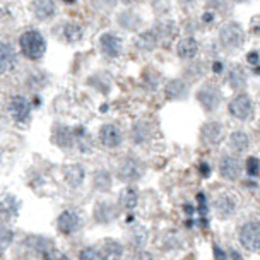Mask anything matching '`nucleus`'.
<instances>
[{
    "mask_svg": "<svg viewBox=\"0 0 260 260\" xmlns=\"http://www.w3.org/2000/svg\"><path fill=\"white\" fill-rule=\"evenodd\" d=\"M258 170H260L258 157L257 156L248 157V161H247V171H248V175L250 176H257L258 175Z\"/></svg>",
    "mask_w": 260,
    "mask_h": 260,
    "instance_id": "33",
    "label": "nucleus"
},
{
    "mask_svg": "<svg viewBox=\"0 0 260 260\" xmlns=\"http://www.w3.org/2000/svg\"><path fill=\"white\" fill-rule=\"evenodd\" d=\"M53 139H55V142H57L58 146L69 147V146H72V144H74V130L72 128L60 127V128L55 130Z\"/></svg>",
    "mask_w": 260,
    "mask_h": 260,
    "instance_id": "28",
    "label": "nucleus"
},
{
    "mask_svg": "<svg viewBox=\"0 0 260 260\" xmlns=\"http://www.w3.org/2000/svg\"><path fill=\"white\" fill-rule=\"evenodd\" d=\"M144 170H146V166H144L142 161H139L137 157H134V156H127L118 168V178L122 180L123 183L139 182L144 175Z\"/></svg>",
    "mask_w": 260,
    "mask_h": 260,
    "instance_id": "3",
    "label": "nucleus"
},
{
    "mask_svg": "<svg viewBox=\"0 0 260 260\" xmlns=\"http://www.w3.org/2000/svg\"><path fill=\"white\" fill-rule=\"evenodd\" d=\"M100 50L106 57L117 58L122 53V40L117 35H113V32H105L100 38Z\"/></svg>",
    "mask_w": 260,
    "mask_h": 260,
    "instance_id": "12",
    "label": "nucleus"
},
{
    "mask_svg": "<svg viewBox=\"0 0 260 260\" xmlns=\"http://www.w3.org/2000/svg\"><path fill=\"white\" fill-rule=\"evenodd\" d=\"M31 11L40 21H48L55 16V2L53 0H32Z\"/></svg>",
    "mask_w": 260,
    "mask_h": 260,
    "instance_id": "14",
    "label": "nucleus"
},
{
    "mask_svg": "<svg viewBox=\"0 0 260 260\" xmlns=\"http://www.w3.org/2000/svg\"><path fill=\"white\" fill-rule=\"evenodd\" d=\"M231 253H233V260H243V258H241L240 255L236 253V252H231Z\"/></svg>",
    "mask_w": 260,
    "mask_h": 260,
    "instance_id": "41",
    "label": "nucleus"
},
{
    "mask_svg": "<svg viewBox=\"0 0 260 260\" xmlns=\"http://www.w3.org/2000/svg\"><path fill=\"white\" fill-rule=\"evenodd\" d=\"M81 228V217L74 211H63L57 219V230L62 235H72Z\"/></svg>",
    "mask_w": 260,
    "mask_h": 260,
    "instance_id": "10",
    "label": "nucleus"
},
{
    "mask_svg": "<svg viewBox=\"0 0 260 260\" xmlns=\"http://www.w3.org/2000/svg\"><path fill=\"white\" fill-rule=\"evenodd\" d=\"M92 185H94L96 190H101V192H106L111 187V176L108 171L105 170H98L94 175H92Z\"/></svg>",
    "mask_w": 260,
    "mask_h": 260,
    "instance_id": "27",
    "label": "nucleus"
},
{
    "mask_svg": "<svg viewBox=\"0 0 260 260\" xmlns=\"http://www.w3.org/2000/svg\"><path fill=\"white\" fill-rule=\"evenodd\" d=\"M79 260H105V257L96 248H84L79 255Z\"/></svg>",
    "mask_w": 260,
    "mask_h": 260,
    "instance_id": "32",
    "label": "nucleus"
},
{
    "mask_svg": "<svg viewBox=\"0 0 260 260\" xmlns=\"http://www.w3.org/2000/svg\"><path fill=\"white\" fill-rule=\"evenodd\" d=\"M197 101L206 111H214L221 103V92L216 86L206 84L197 91Z\"/></svg>",
    "mask_w": 260,
    "mask_h": 260,
    "instance_id": "6",
    "label": "nucleus"
},
{
    "mask_svg": "<svg viewBox=\"0 0 260 260\" xmlns=\"http://www.w3.org/2000/svg\"><path fill=\"white\" fill-rule=\"evenodd\" d=\"M165 94L168 100H185L188 96V86L182 79H171L165 86Z\"/></svg>",
    "mask_w": 260,
    "mask_h": 260,
    "instance_id": "15",
    "label": "nucleus"
},
{
    "mask_svg": "<svg viewBox=\"0 0 260 260\" xmlns=\"http://www.w3.org/2000/svg\"><path fill=\"white\" fill-rule=\"evenodd\" d=\"M118 204H120V207L125 209V211H132V209H136L137 204H139L137 190L132 188V187H125L118 195Z\"/></svg>",
    "mask_w": 260,
    "mask_h": 260,
    "instance_id": "19",
    "label": "nucleus"
},
{
    "mask_svg": "<svg viewBox=\"0 0 260 260\" xmlns=\"http://www.w3.org/2000/svg\"><path fill=\"white\" fill-rule=\"evenodd\" d=\"M132 260H154V257H152V253H149L147 250H137V252L134 253Z\"/></svg>",
    "mask_w": 260,
    "mask_h": 260,
    "instance_id": "36",
    "label": "nucleus"
},
{
    "mask_svg": "<svg viewBox=\"0 0 260 260\" xmlns=\"http://www.w3.org/2000/svg\"><path fill=\"white\" fill-rule=\"evenodd\" d=\"M157 40H159V32H157V31L142 32V35L137 38V46H139V50H146V52H151V50L156 48Z\"/></svg>",
    "mask_w": 260,
    "mask_h": 260,
    "instance_id": "23",
    "label": "nucleus"
},
{
    "mask_svg": "<svg viewBox=\"0 0 260 260\" xmlns=\"http://www.w3.org/2000/svg\"><path fill=\"white\" fill-rule=\"evenodd\" d=\"M146 240H147V231L144 228H137L132 233V245L139 250H142V247L146 245Z\"/></svg>",
    "mask_w": 260,
    "mask_h": 260,
    "instance_id": "31",
    "label": "nucleus"
},
{
    "mask_svg": "<svg viewBox=\"0 0 260 260\" xmlns=\"http://www.w3.org/2000/svg\"><path fill=\"white\" fill-rule=\"evenodd\" d=\"M230 147L235 152H238V154L245 152L250 147V137L245 132H241V130H236V132L230 136Z\"/></svg>",
    "mask_w": 260,
    "mask_h": 260,
    "instance_id": "22",
    "label": "nucleus"
},
{
    "mask_svg": "<svg viewBox=\"0 0 260 260\" xmlns=\"http://www.w3.org/2000/svg\"><path fill=\"white\" fill-rule=\"evenodd\" d=\"M176 53H178V57L183 58V60L193 58L195 55L199 53V43H197V40H193V38H183V40H180L178 45H176Z\"/></svg>",
    "mask_w": 260,
    "mask_h": 260,
    "instance_id": "18",
    "label": "nucleus"
},
{
    "mask_svg": "<svg viewBox=\"0 0 260 260\" xmlns=\"http://www.w3.org/2000/svg\"><path fill=\"white\" fill-rule=\"evenodd\" d=\"M247 62H248L250 67H253L255 71H257V69H258V62H260V58H258V52H257V50H253V52H250V53H248Z\"/></svg>",
    "mask_w": 260,
    "mask_h": 260,
    "instance_id": "35",
    "label": "nucleus"
},
{
    "mask_svg": "<svg viewBox=\"0 0 260 260\" xmlns=\"http://www.w3.org/2000/svg\"><path fill=\"white\" fill-rule=\"evenodd\" d=\"M202 173H204V175H207V173H209V166H207V165H202Z\"/></svg>",
    "mask_w": 260,
    "mask_h": 260,
    "instance_id": "40",
    "label": "nucleus"
},
{
    "mask_svg": "<svg viewBox=\"0 0 260 260\" xmlns=\"http://www.w3.org/2000/svg\"><path fill=\"white\" fill-rule=\"evenodd\" d=\"M21 52L26 55L29 60H40L46 52V41L40 31L29 29L22 32L19 38Z\"/></svg>",
    "mask_w": 260,
    "mask_h": 260,
    "instance_id": "1",
    "label": "nucleus"
},
{
    "mask_svg": "<svg viewBox=\"0 0 260 260\" xmlns=\"http://www.w3.org/2000/svg\"><path fill=\"white\" fill-rule=\"evenodd\" d=\"M212 207L219 219H230L236 211V199L231 193H221L214 199Z\"/></svg>",
    "mask_w": 260,
    "mask_h": 260,
    "instance_id": "9",
    "label": "nucleus"
},
{
    "mask_svg": "<svg viewBox=\"0 0 260 260\" xmlns=\"http://www.w3.org/2000/svg\"><path fill=\"white\" fill-rule=\"evenodd\" d=\"M45 260H69V257L62 252H58V250L55 248H50V250H45Z\"/></svg>",
    "mask_w": 260,
    "mask_h": 260,
    "instance_id": "34",
    "label": "nucleus"
},
{
    "mask_svg": "<svg viewBox=\"0 0 260 260\" xmlns=\"http://www.w3.org/2000/svg\"><path fill=\"white\" fill-rule=\"evenodd\" d=\"M14 65H16V53H14L12 46L0 41V74L12 71Z\"/></svg>",
    "mask_w": 260,
    "mask_h": 260,
    "instance_id": "16",
    "label": "nucleus"
},
{
    "mask_svg": "<svg viewBox=\"0 0 260 260\" xmlns=\"http://www.w3.org/2000/svg\"><path fill=\"white\" fill-rule=\"evenodd\" d=\"M94 217L98 222H110L117 217V209L110 202H100L94 209Z\"/></svg>",
    "mask_w": 260,
    "mask_h": 260,
    "instance_id": "20",
    "label": "nucleus"
},
{
    "mask_svg": "<svg viewBox=\"0 0 260 260\" xmlns=\"http://www.w3.org/2000/svg\"><path fill=\"white\" fill-rule=\"evenodd\" d=\"M207 4L212 7H216V9H219L222 6H226V0H207Z\"/></svg>",
    "mask_w": 260,
    "mask_h": 260,
    "instance_id": "39",
    "label": "nucleus"
},
{
    "mask_svg": "<svg viewBox=\"0 0 260 260\" xmlns=\"http://www.w3.org/2000/svg\"><path fill=\"white\" fill-rule=\"evenodd\" d=\"M84 168H82L81 165H71L65 168V180L69 182L71 187H79L82 182H84Z\"/></svg>",
    "mask_w": 260,
    "mask_h": 260,
    "instance_id": "21",
    "label": "nucleus"
},
{
    "mask_svg": "<svg viewBox=\"0 0 260 260\" xmlns=\"http://www.w3.org/2000/svg\"><path fill=\"white\" fill-rule=\"evenodd\" d=\"M228 110H230V115L233 118L245 122L253 115V101L248 94H238L230 101Z\"/></svg>",
    "mask_w": 260,
    "mask_h": 260,
    "instance_id": "5",
    "label": "nucleus"
},
{
    "mask_svg": "<svg viewBox=\"0 0 260 260\" xmlns=\"http://www.w3.org/2000/svg\"><path fill=\"white\" fill-rule=\"evenodd\" d=\"M100 253L103 255L105 260H120L123 255V247H122V243H118L117 240L106 238L103 241V245H101Z\"/></svg>",
    "mask_w": 260,
    "mask_h": 260,
    "instance_id": "17",
    "label": "nucleus"
},
{
    "mask_svg": "<svg viewBox=\"0 0 260 260\" xmlns=\"http://www.w3.org/2000/svg\"><path fill=\"white\" fill-rule=\"evenodd\" d=\"M219 43L222 45V48L230 50H240L245 43V31L243 27L236 22H230V24H224L219 29Z\"/></svg>",
    "mask_w": 260,
    "mask_h": 260,
    "instance_id": "2",
    "label": "nucleus"
},
{
    "mask_svg": "<svg viewBox=\"0 0 260 260\" xmlns=\"http://www.w3.org/2000/svg\"><path fill=\"white\" fill-rule=\"evenodd\" d=\"M9 113L16 122H26L31 115V103L24 96H12L9 101Z\"/></svg>",
    "mask_w": 260,
    "mask_h": 260,
    "instance_id": "7",
    "label": "nucleus"
},
{
    "mask_svg": "<svg viewBox=\"0 0 260 260\" xmlns=\"http://www.w3.org/2000/svg\"><path fill=\"white\" fill-rule=\"evenodd\" d=\"M149 136H151V127L147 125L146 122H137L136 125H134L132 128V139L136 144H146L147 141H149Z\"/></svg>",
    "mask_w": 260,
    "mask_h": 260,
    "instance_id": "25",
    "label": "nucleus"
},
{
    "mask_svg": "<svg viewBox=\"0 0 260 260\" xmlns=\"http://www.w3.org/2000/svg\"><path fill=\"white\" fill-rule=\"evenodd\" d=\"M100 141L105 147H108V149H117V147L122 146V141H123L122 130L113 123H105L103 127L100 128Z\"/></svg>",
    "mask_w": 260,
    "mask_h": 260,
    "instance_id": "8",
    "label": "nucleus"
},
{
    "mask_svg": "<svg viewBox=\"0 0 260 260\" xmlns=\"http://www.w3.org/2000/svg\"><path fill=\"white\" fill-rule=\"evenodd\" d=\"M12 238H14L12 231L9 230L7 226L0 224V255H2V253L6 252V250H7L9 247H11Z\"/></svg>",
    "mask_w": 260,
    "mask_h": 260,
    "instance_id": "30",
    "label": "nucleus"
},
{
    "mask_svg": "<svg viewBox=\"0 0 260 260\" xmlns=\"http://www.w3.org/2000/svg\"><path fill=\"white\" fill-rule=\"evenodd\" d=\"M62 38L69 43H76L82 38V27L76 22H65L62 26Z\"/></svg>",
    "mask_w": 260,
    "mask_h": 260,
    "instance_id": "24",
    "label": "nucleus"
},
{
    "mask_svg": "<svg viewBox=\"0 0 260 260\" xmlns=\"http://www.w3.org/2000/svg\"><path fill=\"white\" fill-rule=\"evenodd\" d=\"M240 243L248 252H258L260 248V226L258 221H247L240 228Z\"/></svg>",
    "mask_w": 260,
    "mask_h": 260,
    "instance_id": "4",
    "label": "nucleus"
},
{
    "mask_svg": "<svg viewBox=\"0 0 260 260\" xmlns=\"http://www.w3.org/2000/svg\"><path fill=\"white\" fill-rule=\"evenodd\" d=\"M219 173L226 180H236L241 173L240 161L233 156H222V159L219 161Z\"/></svg>",
    "mask_w": 260,
    "mask_h": 260,
    "instance_id": "13",
    "label": "nucleus"
},
{
    "mask_svg": "<svg viewBox=\"0 0 260 260\" xmlns=\"http://www.w3.org/2000/svg\"><path fill=\"white\" fill-rule=\"evenodd\" d=\"M214 257H216V260H226V253L222 252L217 245H214Z\"/></svg>",
    "mask_w": 260,
    "mask_h": 260,
    "instance_id": "38",
    "label": "nucleus"
},
{
    "mask_svg": "<svg viewBox=\"0 0 260 260\" xmlns=\"http://www.w3.org/2000/svg\"><path fill=\"white\" fill-rule=\"evenodd\" d=\"M238 2H245V0H238Z\"/></svg>",
    "mask_w": 260,
    "mask_h": 260,
    "instance_id": "42",
    "label": "nucleus"
},
{
    "mask_svg": "<svg viewBox=\"0 0 260 260\" xmlns=\"http://www.w3.org/2000/svg\"><path fill=\"white\" fill-rule=\"evenodd\" d=\"M118 22H120V26L125 27V29L136 31L137 27L141 26V17L132 11H125L118 16Z\"/></svg>",
    "mask_w": 260,
    "mask_h": 260,
    "instance_id": "26",
    "label": "nucleus"
},
{
    "mask_svg": "<svg viewBox=\"0 0 260 260\" xmlns=\"http://www.w3.org/2000/svg\"><path fill=\"white\" fill-rule=\"evenodd\" d=\"M92 4H94L98 9H111L117 4V0H92Z\"/></svg>",
    "mask_w": 260,
    "mask_h": 260,
    "instance_id": "37",
    "label": "nucleus"
},
{
    "mask_svg": "<svg viewBox=\"0 0 260 260\" xmlns=\"http://www.w3.org/2000/svg\"><path fill=\"white\" fill-rule=\"evenodd\" d=\"M230 84L233 89H243L247 86V74L241 67H235L230 72Z\"/></svg>",
    "mask_w": 260,
    "mask_h": 260,
    "instance_id": "29",
    "label": "nucleus"
},
{
    "mask_svg": "<svg viewBox=\"0 0 260 260\" xmlns=\"http://www.w3.org/2000/svg\"><path fill=\"white\" fill-rule=\"evenodd\" d=\"M222 136H224V128L217 122H207L201 128V141L206 146H217L222 141Z\"/></svg>",
    "mask_w": 260,
    "mask_h": 260,
    "instance_id": "11",
    "label": "nucleus"
}]
</instances>
